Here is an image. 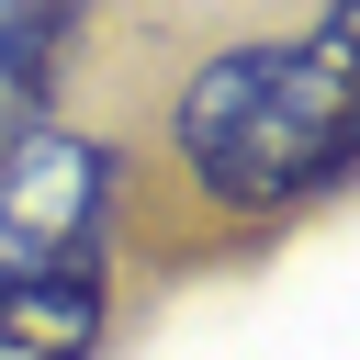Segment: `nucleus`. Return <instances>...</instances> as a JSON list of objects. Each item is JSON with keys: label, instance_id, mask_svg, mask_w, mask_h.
<instances>
[{"label": "nucleus", "instance_id": "f257e3e1", "mask_svg": "<svg viewBox=\"0 0 360 360\" xmlns=\"http://www.w3.org/2000/svg\"><path fill=\"white\" fill-rule=\"evenodd\" d=\"M158 169L214 225H281L360 180V0H315L292 34H236L180 68Z\"/></svg>", "mask_w": 360, "mask_h": 360}, {"label": "nucleus", "instance_id": "f03ea898", "mask_svg": "<svg viewBox=\"0 0 360 360\" xmlns=\"http://www.w3.org/2000/svg\"><path fill=\"white\" fill-rule=\"evenodd\" d=\"M124 202H135V158H124L112 135L34 124L22 146H0V292L112 270Z\"/></svg>", "mask_w": 360, "mask_h": 360}, {"label": "nucleus", "instance_id": "7ed1b4c3", "mask_svg": "<svg viewBox=\"0 0 360 360\" xmlns=\"http://www.w3.org/2000/svg\"><path fill=\"white\" fill-rule=\"evenodd\" d=\"M79 11L90 0H0V146H22L56 101V68L79 45Z\"/></svg>", "mask_w": 360, "mask_h": 360}, {"label": "nucleus", "instance_id": "20e7f679", "mask_svg": "<svg viewBox=\"0 0 360 360\" xmlns=\"http://www.w3.org/2000/svg\"><path fill=\"white\" fill-rule=\"evenodd\" d=\"M101 338H112V270L0 292V360H101Z\"/></svg>", "mask_w": 360, "mask_h": 360}]
</instances>
